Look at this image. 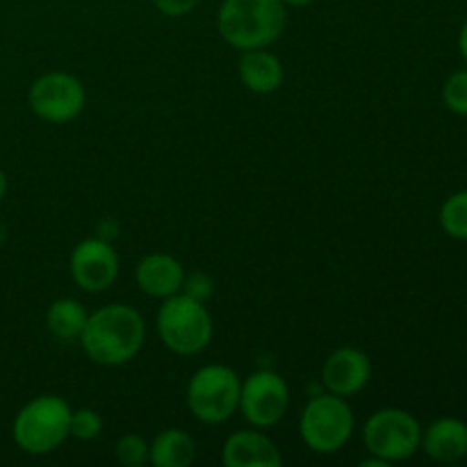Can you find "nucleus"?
Returning <instances> with one entry per match:
<instances>
[{
    "instance_id": "obj_1",
    "label": "nucleus",
    "mask_w": 467,
    "mask_h": 467,
    "mask_svg": "<svg viewBox=\"0 0 467 467\" xmlns=\"http://www.w3.org/2000/svg\"><path fill=\"white\" fill-rule=\"evenodd\" d=\"M78 342L91 363L119 368L144 349L146 322L132 306L108 304L87 317Z\"/></svg>"
},
{
    "instance_id": "obj_2",
    "label": "nucleus",
    "mask_w": 467,
    "mask_h": 467,
    "mask_svg": "<svg viewBox=\"0 0 467 467\" xmlns=\"http://www.w3.org/2000/svg\"><path fill=\"white\" fill-rule=\"evenodd\" d=\"M287 7L281 0H223L217 12V30L231 48H269L283 36Z\"/></svg>"
},
{
    "instance_id": "obj_3",
    "label": "nucleus",
    "mask_w": 467,
    "mask_h": 467,
    "mask_svg": "<svg viewBox=\"0 0 467 467\" xmlns=\"http://www.w3.org/2000/svg\"><path fill=\"white\" fill-rule=\"evenodd\" d=\"M71 406L57 395H39L16 413L12 438L26 454L46 456L71 436Z\"/></svg>"
},
{
    "instance_id": "obj_4",
    "label": "nucleus",
    "mask_w": 467,
    "mask_h": 467,
    "mask_svg": "<svg viewBox=\"0 0 467 467\" xmlns=\"http://www.w3.org/2000/svg\"><path fill=\"white\" fill-rule=\"evenodd\" d=\"M158 333L164 347L176 356H196L208 349L213 340V315L203 301L178 292L160 306Z\"/></svg>"
},
{
    "instance_id": "obj_5",
    "label": "nucleus",
    "mask_w": 467,
    "mask_h": 467,
    "mask_svg": "<svg viewBox=\"0 0 467 467\" xmlns=\"http://www.w3.org/2000/svg\"><path fill=\"white\" fill-rule=\"evenodd\" d=\"M354 410L347 404V397L317 395L306 404L299 418L301 441L315 454H337L354 436Z\"/></svg>"
},
{
    "instance_id": "obj_6",
    "label": "nucleus",
    "mask_w": 467,
    "mask_h": 467,
    "mask_svg": "<svg viewBox=\"0 0 467 467\" xmlns=\"http://www.w3.org/2000/svg\"><path fill=\"white\" fill-rule=\"evenodd\" d=\"M242 381L228 365H203L187 383V409L199 422L223 424L240 409Z\"/></svg>"
},
{
    "instance_id": "obj_7",
    "label": "nucleus",
    "mask_w": 467,
    "mask_h": 467,
    "mask_svg": "<svg viewBox=\"0 0 467 467\" xmlns=\"http://www.w3.org/2000/svg\"><path fill=\"white\" fill-rule=\"evenodd\" d=\"M363 442L377 459L401 463L415 456L422 442V427L404 409H381L368 418L363 427Z\"/></svg>"
},
{
    "instance_id": "obj_8",
    "label": "nucleus",
    "mask_w": 467,
    "mask_h": 467,
    "mask_svg": "<svg viewBox=\"0 0 467 467\" xmlns=\"http://www.w3.org/2000/svg\"><path fill=\"white\" fill-rule=\"evenodd\" d=\"M30 109L48 123H71L87 105L85 85L67 71H50L36 78L27 94Z\"/></svg>"
},
{
    "instance_id": "obj_9",
    "label": "nucleus",
    "mask_w": 467,
    "mask_h": 467,
    "mask_svg": "<svg viewBox=\"0 0 467 467\" xmlns=\"http://www.w3.org/2000/svg\"><path fill=\"white\" fill-rule=\"evenodd\" d=\"M290 406V388L281 374L272 369H258L240 390V413L255 429H269L281 422Z\"/></svg>"
},
{
    "instance_id": "obj_10",
    "label": "nucleus",
    "mask_w": 467,
    "mask_h": 467,
    "mask_svg": "<svg viewBox=\"0 0 467 467\" xmlns=\"http://www.w3.org/2000/svg\"><path fill=\"white\" fill-rule=\"evenodd\" d=\"M68 272L80 290L99 295L109 290L119 276V255L108 240L87 237L78 242L68 258Z\"/></svg>"
},
{
    "instance_id": "obj_11",
    "label": "nucleus",
    "mask_w": 467,
    "mask_h": 467,
    "mask_svg": "<svg viewBox=\"0 0 467 467\" xmlns=\"http://www.w3.org/2000/svg\"><path fill=\"white\" fill-rule=\"evenodd\" d=\"M369 377H372V363L368 354L354 347H340L324 360L322 383L333 395H358L369 383Z\"/></svg>"
},
{
    "instance_id": "obj_12",
    "label": "nucleus",
    "mask_w": 467,
    "mask_h": 467,
    "mask_svg": "<svg viewBox=\"0 0 467 467\" xmlns=\"http://www.w3.org/2000/svg\"><path fill=\"white\" fill-rule=\"evenodd\" d=\"M222 463L226 467H281L283 456L276 442L254 427L226 438L222 447Z\"/></svg>"
},
{
    "instance_id": "obj_13",
    "label": "nucleus",
    "mask_w": 467,
    "mask_h": 467,
    "mask_svg": "<svg viewBox=\"0 0 467 467\" xmlns=\"http://www.w3.org/2000/svg\"><path fill=\"white\" fill-rule=\"evenodd\" d=\"M135 281L146 296L164 301L182 292L185 267L181 260L169 254H149L137 263Z\"/></svg>"
},
{
    "instance_id": "obj_14",
    "label": "nucleus",
    "mask_w": 467,
    "mask_h": 467,
    "mask_svg": "<svg viewBox=\"0 0 467 467\" xmlns=\"http://www.w3.org/2000/svg\"><path fill=\"white\" fill-rule=\"evenodd\" d=\"M420 450L436 463H459L467 456V424L459 418H441L422 431Z\"/></svg>"
},
{
    "instance_id": "obj_15",
    "label": "nucleus",
    "mask_w": 467,
    "mask_h": 467,
    "mask_svg": "<svg viewBox=\"0 0 467 467\" xmlns=\"http://www.w3.org/2000/svg\"><path fill=\"white\" fill-rule=\"evenodd\" d=\"M237 73H240V82L244 85V89L260 96L281 89L283 78H285L283 62L267 48L244 50L237 62Z\"/></svg>"
},
{
    "instance_id": "obj_16",
    "label": "nucleus",
    "mask_w": 467,
    "mask_h": 467,
    "mask_svg": "<svg viewBox=\"0 0 467 467\" xmlns=\"http://www.w3.org/2000/svg\"><path fill=\"white\" fill-rule=\"evenodd\" d=\"M196 461V441L182 429H164L149 450V463L155 467H190Z\"/></svg>"
},
{
    "instance_id": "obj_17",
    "label": "nucleus",
    "mask_w": 467,
    "mask_h": 467,
    "mask_svg": "<svg viewBox=\"0 0 467 467\" xmlns=\"http://www.w3.org/2000/svg\"><path fill=\"white\" fill-rule=\"evenodd\" d=\"M87 317H89V313H87L80 301L57 299L50 304L48 313H46V327L57 340L73 342L80 337Z\"/></svg>"
},
{
    "instance_id": "obj_18",
    "label": "nucleus",
    "mask_w": 467,
    "mask_h": 467,
    "mask_svg": "<svg viewBox=\"0 0 467 467\" xmlns=\"http://www.w3.org/2000/svg\"><path fill=\"white\" fill-rule=\"evenodd\" d=\"M441 226L454 240L467 242V190L456 192L442 203Z\"/></svg>"
},
{
    "instance_id": "obj_19",
    "label": "nucleus",
    "mask_w": 467,
    "mask_h": 467,
    "mask_svg": "<svg viewBox=\"0 0 467 467\" xmlns=\"http://www.w3.org/2000/svg\"><path fill=\"white\" fill-rule=\"evenodd\" d=\"M442 103L450 112L467 117V68L451 73L442 85Z\"/></svg>"
},
{
    "instance_id": "obj_20",
    "label": "nucleus",
    "mask_w": 467,
    "mask_h": 467,
    "mask_svg": "<svg viewBox=\"0 0 467 467\" xmlns=\"http://www.w3.org/2000/svg\"><path fill=\"white\" fill-rule=\"evenodd\" d=\"M149 450L150 445L137 433H128V436L119 438L117 447H114V454L117 461L126 467H141L149 463Z\"/></svg>"
},
{
    "instance_id": "obj_21",
    "label": "nucleus",
    "mask_w": 467,
    "mask_h": 467,
    "mask_svg": "<svg viewBox=\"0 0 467 467\" xmlns=\"http://www.w3.org/2000/svg\"><path fill=\"white\" fill-rule=\"evenodd\" d=\"M103 431V418L94 409L71 410V436L76 441H94Z\"/></svg>"
},
{
    "instance_id": "obj_22",
    "label": "nucleus",
    "mask_w": 467,
    "mask_h": 467,
    "mask_svg": "<svg viewBox=\"0 0 467 467\" xmlns=\"http://www.w3.org/2000/svg\"><path fill=\"white\" fill-rule=\"evenodd\" d=\"M182 292H185V295H190V296H194V299L203 301V304H205V301H208L210 296H213L214 283H213V278L205 276V274H201V272L190 274V276H187V274H185Z\"/></svg>"
},
{
    "instance_id": "obj_23",
    "label": "nucleus",
    "mask_w": 467,
    "mask_h": 467,
    "mask_svg": "<svg viewBox=\"0 0 467 467\" xmlns=\"http://www.w3.org/2000/svg\"><path fill=\"white\" fill-rule=\"evenodd\" d=\"M201 0H153V7L158 9L160 14L169 18L187 16L190 12H194L199 7Z\"/></svg>"
},
{
    "instance_id": "obj_24",
    "label": "nucleus",
    "mask_w": 467,
    "mask_h": 467,
    "mask_svg": "<svg viewBox=\"0 0 467 467\" xmlns=\"http://www.w3.org/2000/svg\"><path fill=\"white\" fill-rule=\"evenodd\" d=\"M459 53L467 64V21L463 23V27H461V32H459Z\"/></svg>"
},
{
    "instance_id": "obj_25",
    "label": "nucleus",
    "mask_w": 467,
    "mask_h": 467,
    "mask_svg": "<svg viewBox=\"0 0 467 467\" xmlns=\"http://www.w3.org/2000/svg\"><path fill=\"white\" fill-rule=\"evenodd\" d=\"M285 7H306V5H313L315 0H281Z\"/></svg>"
},
{
    "instance_id": "obj_26",
    "label": "nucleus",
    "mask_w": 467,
    "mask_h": 467,
    "mask_svg": "<svg viewBox=\"0 0 467 467\" xmlns=\"http://www.w3.org/2000/svg\"><path fill=\"white\" fill-rule=\"evenodd\" d=\"M5 194H7V176H5V171L0 169V201L5 199Z\"/></svg>"
}]
</instances>
